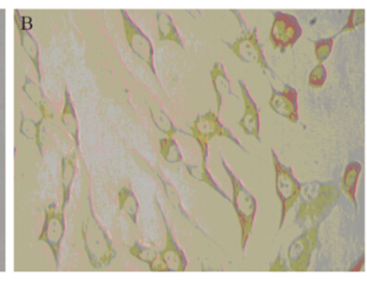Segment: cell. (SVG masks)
<instances>
[{
  "label": "cell",
  "mask_w": 367,
  "mask_h": 281,
  "mask_svg": "<svg viewBox=\"0 0 367 281\" xmlns=\"http://www.w3.org/2000/svg\"><path fill=\"white\" fill-rule=\"evenodd\" d=\"M231 13L238 19L241 29L240 36L234 42H227L225 40H222V42L227 45L240 62L245 64L259 65V67L262 69L263 74H266L267 72H270L272 78H278L272 67L267 62L264 48L259 39L258 27L250 28L243 19L241 12L237 10H231Z\"/></svg>",
  "instance_id": "cell-3"
},
{
  "label": "cell",
  "mask_w": 367,
  "mask_h": 281,
  "mask_svg": "<svg viewBox=\"0 0 367 281\" xmlns=\"http://www.w3.org/2000/svg\"><path fill=\"white\" fill-rule=\"evenodd\" d=\"M222 168L227 173V178L231 185V200L234 210L236 213L240 227V247L243 253H246L247 244L252 233L256 212H258V201L256 198L247 189L238 176L231 170L229 164L223 157H221Z\"/></svg>",
  "instance_id": "cell-2"
},
{
  "label": "cell",
  "mask_w": 367,
  "mask_h": 281,
  "mask_svg": "<svg viewBox=\"0 0 367 281\" xmlns=\"http://www.w3.org/2000/svg\"><path fill=\"white\" fill-rule=\"evenodd\" d=\"M129 255L136 257L141 262L146 263L149 269L160 259V253H156V251L143 246L138 241H135L129 248Z\"/></svg>",
  "instance_id": "cell-24"
},
{
  "label": "cell",
  "mask_w": 367,
  "mask_h": 281,
  "mask_svg": "<svg viewBox=\"0 0 367 281\" xmlns=\"http://www.w3.org/2000/svg\"><path fill=\"white\" fill-rule=\"evenodd\" d=\"M239 88H240L241 97L243 100V111L238 125L245 135L254 137L259 143L262 142L261 139V109L256 102L253 99L249 92L248 85L243 80H238Z\"/></svg>",
  "instance_id": "cell-11"
},
{
  "label": "cell",
  "mask_w": 367,
  "mask_h": 281,
  "mask_svg": "<svg viewBox=\"0 0 367 281\" xmlns=\"http://www.w3.org/2000/svg\"><path fill=\"white\" fill-rule=\"evenodd\" d=\"M149 112H150L151 119L155 127L158 128V130L164 133L166 137H174V135L178 133V129L170 119V116L167 115L160 108L149 107Z\"/></svg>",
  "instance_id": "cell-21"
},
{
  "label": "cell",
  "mask_w": 367,
  "mask_h": 281,
  "mask_svg": "<svg viewBox=\"0 0 367 281\" xmlns=\"http://www.w3.org/2000/svg\"><path fill=\"white\" fill-rule=\"evenodd\" d=\"M158 145H160L158 151H160L161 156L167 162L176 164V163L184 161V156H182L181 151H180L174 137H163L158 141Z\"/></svg>",
  "instance_id": "cell-22"
},
{
  "label": "cell",
  "mask_w": 367,
  "mask_h": 281,
  "mask_svg": "<svg viewBox=\"0 0 367 281\" xmlns=\"http://www.w3.org/2000/svg\"><path fill=\"white\" fill-rule=\"evenodd\" d=\"M334 39L335 37L313 41L316 57H317L318 62H321V64H323V62L327 60L331 55L332 50H333Z\"/></svg>",
  "instance_id": "cell-25"
},
{
  "label": "cell",
  "mask_w": 367,
  "mask_h": 281,
  "mask_svg": "<svg viewBox=\"0 0 367 281\" xmlns=\"http://www.w3.org/2000/svg\"><path fill=\"white\" fill-rule=\"evenodd\" d=\"M162 217L165 222V229H166V245H165L164 250L160 253L161 260L164 263L167 272H184L188 267L186 255L180 248L179 245L177 244L174 233L167 225L163 214Z\"/></svg>",
  "instance_id": "cell-13"
},
{
  "label": "cell",
  "mask_w": 367,
  "mask_h": 281,
  "mask_svg": "<svg viewBox=\"0 0 367 281\" xmlns=\"http://www.w3.org/2000/svg\"><path fill=\"white\" fill-rule=\"evenodd\" d=\"M210 80L213 84V92H215V101H217V114L220 116L223 105H225V99L229 96L236 97L231 90V80L227 76L225 65L222 62H215L213 69L210 70Z\"/></svg>",
  "instance_id": "cell-14"
},
{
  "label": "cell",
  "mask_w": 367,
  "mask_h": 281,
  "mask_svg": "<svg viewBox=\"0 0 367 281\" xmlns=\"http://www.w3.org/2000/svg\"><path fill=\"white\" fill-rule=\"evenodd\" d=\"M270 85L272 94L268 105L270 109L291 123L297 124L300 114H298V94L295 88L284 84V90H277L272 83Z\"/></svg>",
  "instance_id": "cell-10"
},
{
  "label": "cell",
  "mask_w": 367,
  "mask_h": 281,
  "mask_svg": "<svg viewBox=\"0 0 367 281\" xmlns=\"http://www.w3.org/2000/svg\"><path fill=\"white\" fill-rule=\"evenodd\" d=\"M125 38L129 43L131 52L138 57L139 60L150 68L151 72L156 76V69L154 64V48L150 39L137 26L136 23L131 19L125 10H120Z\"/></svg>",
  "instance_id": "cell-8"
},
{
  "label": "cell",
  "mask_w": 367,
  "mask_h": 281,
  "mask_svg": "<svg viewBox=\"0 0 367 281\" xmlns=\"http://www.w3.org/2000/svg\"><path fill=\"white\" fill-rule=\"evenodd\" d=\"M272 154V166L275 170V190L277 196L282 204V213H280L279 231L284 227V220L288 212L295 205L300 198V192L303 189V185L298 182L293 169L284 166L279 160L274 148L270 149Z\"/></svg>",
  "instance_id": "cell-6"
},
{
  "label": "cell",
  "mask_w": 367,
  "mask_h": 281,
  "mask_svg": "<svg viewBox=\"0 0 367 281\" xmlns=\"http://www.w3.org/2000/svg\"><path fill=\"white\" fill-rule=\"evenodd\" d=\"M186 168L188 170V174L191 175L192 178H195L198 182H205V184H207V186H209L210 188H213L215 192H218L222 198L231 202V198L225 194V190L221 189L219 184H217V182L213 180V175L210 174L206 163H202L200 166H188V164H186Z\"/></svg>",
  "instance_id": "cell-20"
},
{
  "label": "cell",
  "mask_w": 367,
  "mask_h": 281,
  "mask_svg": "<svg viewBox=\"0 0 367 281\" xmlns=\"http://www.w3.org/2000/svg\"><path fill=\"white\" fill-rule=\"evenodd\" d=\"M19 37H21L22 48L28 55L31 62L36 65L37 74H38L39 80H40V70H39V48L36 40L33 39L31 33L26 31V29L19 28Z\"/></svg>",
  "instance_id": "cell-23"
},
{
  "label": "cell",
  "mask_w": 367,
  "mask_h": 281,
  "mask_svg": "<svg viewBox=\"0 0 367 281\" xmlns=\"http://www.w3.org/2000/svg\"><path fill=\"white\" fill-rule=\"evenodd\" d=\"M365 23V11L364 10H351L347 19L346 24L343 25V29L339 33L345 31H354L358 27L363 26Z\"/></svg>",
  "instance_id": "cell-27"
},
{
  "label": "cell",
  "mask_w": 367,
  "mask_h": 281,
  "mask_svg": "<svg viewBox=\"0 0 367 281\" xmlns=\"http://www.w3.org/2000/svg\"><path fill=\"white\" fill-rule=\"evenodd\" d=\"M318 231V227L304 230L303 233L294 239L288 247V264L293 272H305L309 267L310 257L317 246Z\"/></svg>",
  "instance_id": "cell-9"
},
{
  "label": "cell",
  "mask_w": 367,
  "mask_h": 281,
  "mask_svg": "<svg viewBox=\"0 0 367 281\" xmlns=\"http://www.w3.org/2000/svg\"><path fill=\"white\" fill-rule=\"evenodd\" d=\"M76 172V151L67 154L62 159V173H60V182H62V207L64 212L67 203L70 201V191H72V182Z\"/></svg>",
  "instance_id": "cell-15"
},
{
  "label": "cell",
  "mask_w": 367,
  "mask_h": 281,
  "mask_svg": "<svg viewBox=\"0 0 367 281\" xmlns=\"http://www.w3.org/2000/svg\"><path fill=\"white\" fill-rule=\"evenodd\" d=\"M327 78V68H325V65L319 62L313 69V71L310 72L309 78H308V85H309V87L315 88V90L321 88L322 86L325 85Z\"/></svg>",
  "instance_id": "cell-26"
},
{
  "label": "cell",
  "mask_w": 367,
  "mask_h": 281,
  "mask_svg": "<svg viewBox=\"0 0 367 281\" xmlns=\"http://www.w3.org/2000/svg\"><path fill=\"white\" fill-rule=\"evenodd\" d=\"M119 200V210L122 213L127 214L133 225H138L139 202L137 200L136 194H133L131 185L122 187L117 194Z\"/></svg>",
  "instance_id": "cell-19"
},
{
  "label": "cell",
  "mask_w": 367,
  "mask_h": 281,
  "mask_svg": "<svg viewBox=\"0 0 367 281\" xmlns=\"http://www.w3.org/2000/svg\"><path fill=\"white\" fill-rule=\"evenodd\" d=\"M60 121L67 133H70V137L74 139L76 148L79 149V121L76 117V110H74V103L70 98V92L67 88L65 90L64 107H63Z\"/></svg>",
  "instance_id": "cell-16"
},
{
  "label": "cell",
  "mask_w": 367,
  "mask_h": 281,
  "mask_svg": "<svg viewBox=\"0 0 367 281\" xmlns=\"http://www.w3.org/2000/svg\"><path fill=\"white\" fill-rule=\"evenodd\" d=\"M191 137L195 139L202 153V163L207 164L208 145L213 137H225L236 145L239 149L249 154L248 149L241 144L238 137L234 135L229 128L225 127L220 121V116L213 111H208L204 115H198L191 127Z\"/></svg>",
  "instance_id": "cell-5"
},
{
  "label": "cell",
  "mask_w": 367,
  "mask_h": 281,
  "mask_svg": "<svg viewBox=\"0 0 367 281\" xmlns=\"http://www.w3.org/2000/svg\"><path fill=\"white\" fill-rule=\"evenodd\" d=\"M364 255H363L362 257H361L360 260L358 261V263H357V265H354V266L351 267L350 271H363V269H364Z\"/></svg>",
  "instance_id": "cell-29"
},
{
  "label": "cell",
  "mask_w": 367,
  "mask_h": 281,
  "mask_svg": "<svg viewBox=\"0 0 367 281\" xmlns=\"http://www.w3.org/2000/svg\"><path fill=\"white\" fill-rule=\"evenodd\" d=\"M88 205H90V215L82 225L84 248L88 261L94 269H106L117 257V249L115 248L109 234L96 218L91 202H88Z\"/></svg>",
  "instance_id": "cell-1"
},
{
  "label": "cell",
  "mask_w": 367,
  "mask_h": 281,
  "mask_svg": "<svg viewBox=\"0 0 367 281\" xmlns=\"http://www.w3.org/2000/svg\"><path fill=\"white\" fill-rule=\"evenodd\" d=\"M156 26H158V39L161 41H170L184 49V40L177 29L174 19L164 11L156 12Z\"/></svg>",
  "instance_id": "cell-17"
},
{
  "label": "cell",
  "mask_w": 367,
  "mask_h": 281,
  "mask_svg": "<svg viewBox=\"0 0 367 281\" xmlns=\"http://www.w3.org/2000/svg\"><path fill=\"white\" fill-rule=\"evenodd\" d=\"M337 198L339 190L332 185L320 182L303 185L300 196V204L294 222L303 225L307 221H315Z\"/></svg>",
  "instance_id": "cell-4"
},
{
  "label": "cell",
  "mask_w": 367,
  "mask_h": 281,
  "mask_svg": "<svg viewBox=\"0 0 367 281\" xmlns=\"http://www.w3.org/2000/svg\"><path fill=\"white\" fill-rule=\"evenodd\" d=\"M302 35L303 29L294 15L282 11L272 12V23L268 39L275 50L280 51V53L286 52L300 40Z\"/></svg>",
  "instance_id": "cell-7"
},
{
  "label": "cell",
  "mask_w": 367,
  "mask_h": 281,
  "mask_svg": "<svg viewBox=\"0 0 367 281\" xmlns=\"http://www.w3.org/2000/svg\"><path fill=\"white\" fill-rule=\"evenodd\" d=\"M361 172H362V164L358 161H352L347 166L346 170L343 172V180H341L343 192L350 198L355 208L358 207L357 187H358Z\"/></svg>",
  "instance_id": "cell-18"
},
{
  "label": "cell",
  "mask_w": 367,
  "mask_h": 281,
  "mask_svg": "<svg viewBox=\"0 0 367 281\" xmlns=\"http://www.w3.org/2000/svg\"><path fill=\"white\" fill-rule=\"evenodd\" d=\"M270 271H272V272H274V271H288L286 262L282 260V253H279V255L277 257L276 261H275L274 264L270 266Z\"/></svg>",
  "instance_id": "cell-28"
},
{
  "label": "cell",
  "mask_w": 367,
  "mask_h": 281,
  "mask_svg": "<svg viewBox=\"0 0 367 281\" xmlns=\"http://www.w3.org/2000/svg\"><path fill=\"white\" fill-rule=\"evenodd\" d=\"M65 234V218L64 212L55 210L54 206H50L47 210L46 219L43 223L42 231H41L39 241L48 244L55 261L58 262V255H60V244Z\"/></svg>",
  "instance_id": "cell-12"
}]
</instances>
